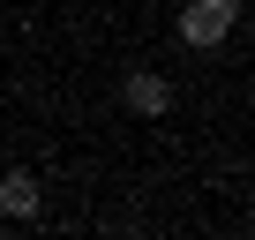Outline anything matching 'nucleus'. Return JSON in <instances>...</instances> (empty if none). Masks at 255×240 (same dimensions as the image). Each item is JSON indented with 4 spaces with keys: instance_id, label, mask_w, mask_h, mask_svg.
Wrapping results in <instances>:
<instances>
[{
    "instance_id": "obj_3",
    "label": "nucleus",
    "mask_w": 255,
    "mask_h": 240,
    "mask_svg": "<svg viewBox=\"0 0 255 240\" xmlns=\"http://www.w3.org/2000/svg\"><path fill=\"white\" fill-rule=\"evenodd\" d=\"M0 218H38V173H0Z\"/></svg>"
},
{
    "instance_id": "obj_1",
    "label": "nucleus",
    "mask_w": 255,
    "mask_h": 240,
    "mask_svg": "<svg viewBox=\"0 0 255 240\" xmlns=\"http://www.w3.org/2000/svg\"><path fill=\"white\" fill-rule=\"evenodd\" d=\"M233 15H240V0H188L180 8V38L188 45H218L233 30Z\"/></svg>"
},
{
    "instance_id": "obj_2",
    "label": "nucleus",
    "mask_w": 255,
    "mask_h": 240,
    "mask_svg": "<svg viewBox=\"0 0 255 240\" xmlns=\"http://www.w3.org/2000/svg\"><path fill=\"white\" fill-rule=\"evenodd\" d=\"M120 98H128V113H150V120H158V113L173 105V83H165V75H150V68H135V75L120 83Z\"/></svg>"
}]
</instances>
